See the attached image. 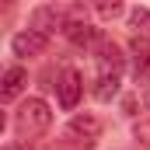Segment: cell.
<instances>
[{
  "mask_svg": "<svg viewBox=\"0 0 150 150\" xmlns=\"http://www.w3.org/2000/svg\"><path fill=\"white\" fill-rule=\"evenodd\" d=\"M49 122H52V112H49V105H45L42 98H25V101H21V108H18V115H14L18 133H25V136L45 133V129H49Z\"/></svg>",
  "mask_w": 150,
  "mask_h": 150,
  "instance_id": "1",
  "label": "cell"
},
{
  "mask_svg": "<svg viewBox=\"0 0 150 150\" xmlns=\"http://www.w3.org/2000/svg\"><path fill=\"white\" fill-rule=\"evenodd\" d=\"M98 14L101 18H115V14H122V4H98Z\"/></svg>",
  "mask_w": 150,
  "mask_h": 150,
  "instance_id": "13",
  "label": "cell"
},
{
  "mask_svg": "<svg viewBox=\"0 0 150 150\" xmlns=\"http://www.w3.org/2000/svg\"><path fill=\"white\" fill-rule=\"evenodd\" d=\"M67 133L74 136V143L94 147V143H98V136H101V119H94V115H74V119H70V126H67Z\"/></svg>",
  "mask_w": 150,
  "mask_h": 150,
  "instance_id": "2",
  "label": "cell"
},
{
  "mask_svg": "<svg viewBox=\"0 0 150 150\" xmlns=\"http://www.w3.org/2000/svg\"><path fill=\"white\" fill-rule=\"evenodd\" d=\"M133 133H136V140H140V143H150V119H140Z\"/></svg>",
  "mask_w": 150,
  "mask_h": 150,
  "instance_id": "12",
  "label": "cell"
},
{
  "mask_svg": "<svg viewBox=\"0 0 150 150\" xmlns=\"http://www.w3.org/2000/svg\"><path fill=\"white\" fill-rule=\"evenodd\" d=\"M129 25L136 28V38H147V35H150V11H147V7L129 11Z\"/></svg>",
  "mask_w": 150,
  "mask_h": 150,
  "instance_id": "11",
  "label": "cell"
},
{
  "mask_svg": "<svg viewBox=\"0 0 150 150\" xmlns=\"http://www.w3.org/2000/svg\"><path fill=\"white\" fill-rule=\"evenodd\" d=\"M32 28H35V32H42V35H52L56 28H67L63 11H56V7H38L35 18H32Z\"/></svg>",
  "mask_w": 150,
  "mask_h": 150,
  "instance_id": "7",
  "label": "cell"
},
{
  "mask_svg": "<svg viewBox=\"0 0 150 150\" xmlns=\"http://www.w3.org/2000/svg\"><path fill=\"white\" fill-rule=\"evenodd\" d=\"M63 35L70 38L74 45H91L94 38H98V28H91L84 18H77V21H67V28H63Z\"/></svg>",
  "mask_w": 150,
  "mask_h": 150,
  "instance_id": "9",
  "label": "cell"
},
{
  "mask_svg": "<svg viewBox=\"0 0 150 150\" xmlns=\"http://www.w3.org/2000/svg\"><path fill=\"white\" fill-rule=\"evenodd\" d=\"M122 63H126L122 49H119L115 42H108V38H101V42H98V67H101V74H112V77H119Z\"/></svg>",
  "mask_w": 150,
  "mask_h": 150,
  "instance_id": "5",
  "label": "cell"
},
{
  "mask_svg": "<svg viewBox=\"0 0 150 150\" xmlns=\"http://www.w3.org/2000/svg\"><path fill=\"white\" fill-rule=\"evenodd\" d=\"M45 45H49V35H42V32H35V28L18 32V35L11 38L14 56H42V52H45Z\"/></svg>",
  "mask_w": 150,
  "mask_h": 150,
  "instance_id": "4",
  "label": "cell"
},
{
  "mask_svg": "<svg viewBox=\"0 0 150 150\" xmlns=\"http://www.w3.org/2000/svg\"><path fill=\"white\" fill-rule=\"evenodd\" d=\"M56 94H59V105L63 108H74L77 101H80V94H84V80L77 70H63L59 80H56Z\"/></svg>",
  "mask_w": 150,
  "mask_h": 150,
  "instance_id": "3",
  "label": "cell"
},
{
  "mask_svg": "<svg viewBox=\"0 0 150 150\" xmlns=\"http://www.w3.org/2000/svg\"><path fill=\"white\" fill-rule=\"evenodd\" d=\"M25 84H28L25 67H7V70H4V80H0V101H14V98L25 91Z\"/></svg>",
  "mask_w": 150,
  "mask_h": 150,
  "instance_id": "6",
  "label": "cell"
},
{
  "mask_svg": "<svg viewBox=\"0 0 150 150\" xmlns=\"http://www.w3.org/2000/svg\"><path fill=\"white\" fill-rule=\"evenodd\" d=\"M115 94H119V77L98 74V80H94V98H98V101H112Z\"/></svg>",
  "mask_w": 150,
  "mask_h": 150,
  "instance_id": "10",
  "label": "cell"
},
{
  "mask_svg": "<svg viewBox=\"0 0 150 150\" xmlns=\"http://www.w3.org/2000/svg\"><path fill=\"white\" fill-rule=\"evenodd\" d=\"M133 74L136 80H150V38H133Z\"/></svg>",
  "mask_w": 150,
  "mask_h": 150,
  "instance_id": "8",
  "label": "cell"
},
{
  "mask_svg": "<svg viewBox=\"0 0 150 150\" xmlns=\"http://www.w3.org/2000/svg\"><path fill=\"white\" fill-rule=\"evenodd\" d=\"M7 150H32V147H28V143H11Z\"/></svg>",
  "mask_w": 150,
  "mask_h": 150,
  "instance_id": "14",
  "label": "cell"
}]
</instances>
